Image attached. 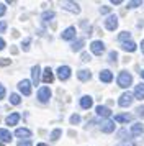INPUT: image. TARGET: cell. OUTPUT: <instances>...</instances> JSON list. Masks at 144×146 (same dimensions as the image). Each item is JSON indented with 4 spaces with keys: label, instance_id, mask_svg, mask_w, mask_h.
<instances>
[{
    "label": "cell",
    "instance_id": "cell-4",
    "mask_svg": "<svg viewBox=\"0 0 144 146\" xmlns=\"http://www.w3.org/2000/svg\"><path fill=\"white\" fill-rule=\"evenodd\" d=\"M18 89H20V92L23 94V95H31V82H30L28 79L20 80Z\"/></svg>",
    "mask_w": 144,
    "mask_h": 146
},
{
    "label": "cell",
    "instance_id": "cell-19",
    "mask_svg": "<svg viewBox=\"0 0 144 146\" xmlns=\"http://www.w3.org/2000/svg\"><path fill=\"white\" fill-rule=\"evenodd\" d=\"M92 105H93V100H92L90 95H84V97L80 99V107H82V108H90Z\"/></svg>",
    "mask_w": 144,
    "mask_h": 146
},
{
    "label": "cell",
    "instance_id": "cell-13",
    "mask_svg": "<svg viewBox=\"0 0 144 146\" xmlns=\"http://www.w3.org/2000/svg\"><path fill=\"white\" fill-rule=\"evenodd\" d=\"M95 112H97L98 117H105V118H108L111 115V110L108 107H103V105H98L97 108H95Z\"/></svg>",
    "mask_w": 144,
    "mask_h": 146
},
{
    "label": "cell",
    "instance_id": "cell-26",
    "mask_svg": "<svg viewBox=\"0 0 144 146\" xmlns=\"http://www.w3.org/2000/svg\"><path fill=\"white\" fill-rule=\"evenodd\" d=\"M10 104H12V105H20V104H21V99H20L18 94L13 92L12 95H10Z\"/></svg>",
    "mask_w": 144,
    "mask_h": 146
},
{
    "label": "cell",
    "instance_id": "cell-30",
    "mask_svg": "<svg viewBox=\"0 0 144 146\" xmlns=\"http://www.w3.org/2000/svg\"><path fill=\"white\" fill-rule=\"evenodd\" d=\"M79 121H80V117H79V115H72V117H71V123L77 125Z\"/></svg>",
    "mask_w": 144,
    "mask_h": 146
},
{
    "label": "cell",
    "instance_id": "cell-11",
    "mask_svg": "<svg viewBox=\"0 0 144 146\" xmlns=\"http://www.w3.org/2000/svg\"><path fill=\"white\" fill-rule=\"evenodd\" d=\"M15 136H17V138L31 139V131H30L28 128H17V131H15Z\"/></svg>",
    "mask_w": 144,
    "mask_h": 146
},
{
    "label": "cell",
    "instance_id": "cell-12",
    "mask_svg": "<svg viewBox=\"0 0 144 146\" xmlns=\"http://www.w3.org/2000/svg\"><path fill=\"white\" fill-rule=\"evenodd\" d=\"M100 80H102V82H105V84H110L111 80H113V74H111V71L103 69V71L100 72Z\"/></svg>",
    "mask_w": 144,
    "mask_h": 146
},
{
    "label": "cell",
    "instance_id": "cell-38",
    "mask_svg": "<svg viewBox=\"0 0 144 146\" xmlns=\"http://www.w3.org/2000/svg\"><path fill=\"white\" fill-rule=\"evenodd\" d=\"M5 5H3V3H0V17H3V13H5Z\"/></svg>",
    "mask_w": 144,
    "mask_h": 146
},
{
    "label": "cell",
    "instance_id": "cell-36",
    "mask_svg": "<svg viewBox=\"0 0 144 146\" xmlns=\"http://www.w3.org/2000/svg\"><path fill=\"white\" fill-rule=\"evenodd\" d=\"M10 64V59H0V66H8Z\"/></svg>",
    "mask_w": 144,
    "mask_h": 146
},
{
    "label": "cell",
    "instance_id": "cell-32",
    "mask_svg": "<svg viewBox=\"0 0 144 146\" xmlns=\"http://www.w3.org/2000/svg\"><path fill=\"white\" fill-rule=\"evenodd\" d=\"M31 41H30V38H26L23 43H21V46H23V51H28V44H30Z\"/></svg>",
    "mask_w": 144,
    "mask_h": 146
},
{
    "label": "cell",
    "instance_id": "cell-34",
    "mask_svg": "<svg viewBox=\"0 0 144 146\" xmlns=\"http://www.w3.org/2000/svg\"><path fill=\"white\" fill-rule=\"evenodd\" d=\"M116 58H118V53H116V51H111V53H110V61H111V62H115Z\"/></svg>",
    "mask_w": 144,
    "mask_h": 146
},
{
    "label": "cell",
    "instance_id": "cell-5",
    "mask_svg": "<svg viewBox=\"0 0 144 146\" xmlns=\"http://www.w3.org/2000/svg\"><path fill=\"white\" fill-rule=\"evenodd\" d=\"M90 51L95 54V56H100V54H103V51H105V44L102 41H92Z\"/></svg>",
    "mask_w": 144,
    "mask_h": 146
},
{
    "label": "cell",
    "instance_id": "cell-10",
    "mask_svg": "<svg viewBox=\"0 0 144 146\" xmlns=\"http://www.w3.org/2000/svg\"><path fill=\"white\" fill-rule=\"evenodd\" d=\"M75 38V28L74 27H69V28H65L64 31H62V40L65 41H71Z\"/></svg>",
    "mask_w": 144,
    "mask_h": 146
},
{
    "label": "cell",
    "instance_id": "cell-44",
    "mask_svg": "<svg viewBox=\"0 0 144 146\" xmlns=\"http://www.w3.org/2000/svg\"><path fill=\"white\" fill-rule=\"evenodd\" d=\"M36 146H48V145H46V143H38Z\"/></svg>",
    "mask_w": 144,
    "mask_h": 146
},
{
    "label": "cell",
    "instance_id": "cell-35",
    "mask_svg": "<svg viewBox=\"0 0 144 146\" xmlns=\"http://www.w3.org/2000/svg\"><path fill=\"white\" fill-rule=\"evenodd\" d=\"M7 30V23L5 21H0V33H2V31H5Z\"/></svg>",
    "mask_w": 144,
    "mask_h": 146
},
{
    "label": "cell",
    "instance_id": "cell-33",
    "mask_svg": "<svg viewBox=\"0 0 144 146\" xmlns=\"http://www.w3.org/2000/svg\"><path fill=\"white\" fill-rule=\"evenodd\" d=\"M33 143H31V139H25V141H20L18 143V146H31Z\"/></svg>",
    "mask_w": 144,
    "mask_h": 146
},
{
    "label": "cell",
    "instance_id": "cell-29",
    "mask_svg": "<svg viewBox=\"0 0 144 146\" xmlns=\"http://www.w3.org/2000/svg\"><path fill=\"white\" fill-rule=\"evenodd\" d=\"M139 5H141V0H136V2H129V3H128L129 8H136V7H139Z\"/></svg>",
    "mask_w": 144,
    "mask_h": 146
},
{
    "label": "cell",
    "instance_id": "cell-15",
    "mask_svg": "<svg viewBox=\"0 0 144 146\" xmlns=\"http://www.w3.org/2000/svg\"><path fill=\"white\" fill-rule=\"evenodd\" d=\"M39 72H41V67L39 66H33L31 67V76H33V86H38L39 82Z\"/></svg>",
    "mask_w": 144,
    "mask_h": 146
},
{
    "label": "cell",
    "instance_id": "cell-25",
    "mask_svg": "<svg viewBox=\"0 0 144 146\" xmlns=\"http://www.w3.org/2000/svg\"><path fill=\"white\" fill-rule=\"evenodd\" d=\"M118 40L121 41V43L131 41V33H128V31H121V33H120V36H118Z\"/></svg>",
    "mask_w": 144,
    "mask_h": 146
},
{
    "label": "cell",
    "instance_id": "cell-21",
    "mask_svg": "<svg viewBox=\"0 0 144 146\" xmlns=\"http://www.w3.org/2000/svg\"><path fill=\"white\" fill-rule=\"evenodd\" d=\"M77 77H79V80L85 82V80H89L92 77V74H90V71H87V69H80L77 72Z\"/></svg>",
    "mask_w": 144,
    "mask_h": 146
},
{
    "label": "cell",
    "instance_id": "cell-17",
    "mask_svg": "<svg viewBox=\"0 0 144 146\" xmlns=\"http://www.w3.org/2000/svg\"><path fill=\"white\" fill-rule=\"evenodd\" d=\"M143 133H144V126L141 123H134V125L131 126V136H139Z\"/></svg>",
    "mask_w": 144,
    "mask_h": 146
},
{
    "label": "cell",
    "instance_id": "cell-14",
    "mask_svg": "<svg viewBox=\"0 0 144 146\" xmlns=\"http://www.w3.org/2000/svg\"><path fill=\"white\" fill-rule=\"evenodd\" d=\"M10 143L12 141V133L5 130V128H0V143Z\"/></svg>",
    "mask_w": 144,
    "mask_h": 146
},
{
    "label": "cell",
    "instance_id": "cell-2",
    "mask_svg": "<svg viewBox=\"0 0 144 146\" xmlns=\"http://www.w3.org/2000/svg\"><path fill=\"white\" fill-rule=\"evenodd\" d=\"M51 99V90L49 87H39L38 89V100L41 104H48Z\"/></svg>",
    "mask_w": 144,
    "mask_h": 146
},
{
    "label": "cell",
    "instance_id": "cell-46",
    "mask_svg": "<svg viewBox=\"0 0 144 146\" xmlns=\"http://www.w3.org/2000/svg\"><path fill=\"white\" fill-rule=\"evenodd\" d=\"M141 77H143V79H144V69H143V71H141Z\"/></svg>",
    "mask_w": 144,
    "mask_h": 146
},
{
    "label": "cell",
    "instance_id": "cell-39",
    "mask_svg": "<svg viewBox=\"0 0 144 146\" xmlns=\"http://www.w3.org/2000/svg\"><path fill=\"white\" fill-rule=\"evenodd\" d=\"M82 61H85V62H87V61H90V56H89L87 53H84V54H82Z\"/></svg>",
    "mask_w": 144,
    "mask_h": 146
},
{
    "label": "cell",
    "instance_id": "cell-28",
    "mask_svg": "<svg viewBox=\"0 0 144 146\" xmlns=\"http://www.w3.org/2000/svg\"><path fill=\"white\" fill-rule=\"evenodd\" d=\"M61 133H62V131H61L59 128H56V130H52V133H51V139H52V141H56V139H57L59 136H61Z\"/></svg>",
    "mask_w": 144,
    "mask_h": 146
},
{
    "label": "cell",
    "instance_id": "cell-18",
    "mask_svg": "<svg viewBox=\"0 0 144 146\" xmlns=\"http://www.w3.org/2000/svg\"><path fill=\"white\" fill-rule=\"evenodd\" d=\"M52 80H54V76H52L51 67H46V69H44V72H43V82L49 84V82H52Z\"/></svg>",
    "mask_w": 144,
    "mask_h": 146
},
{
    "label": "cell",
    "instance_id": "cell-22",
    "mask_svg": "<svg viewBox=\"0 0 144 146\" xmlns=\"http://www.w3.org/2000/svg\"><path fill=\"white\" fill-rule=\"evenodd\" d=\"M121 48H123L124 51H128V53H133V51H136V43L134 41H126V43H121Z\"/></svg>",
    "mask_w": 144,
    "mask_h": 146
},
{
    "label": "cell",
    "instance_id": "cell-6",
    "mask_svg": "<svg viewBox=\"0 0 144 146\" xmlns=\"http://www.w3.org/2000/svg\"><path fill=\"white\" fill-rule=\"evenodd\" d=\"M71 72L72 71H71V67L69 66H61L57 69V77L61 80H67L69 77H71Z\"/></svg>",
    "mask_w": 144,
    "mask_h": 146
},
{
    "label": "cell",
    "instance_id": "cell-31",
    "mask_svg": "<svg viewBox=\"0 0 144 146\" xmlns=\"http://www.w3.org/2000/svg\"><path fill=\"white\" fill-rule=\"evenodd\" d=\"M5 94H7L5 87H3L2 84H0V100H3V99H5Z\"/></svg>",
    "mask_w": 144,
    "mask_h": 146
},
{
    "label": "cell",
    "instance_id": "cell-24",
    "mask_svg": "<svg viewBox=\"0 0 144 146\" xmlns=\"http://www.w3.org/2000/svg\"><path fill=\"white\" fill-rule=\"evenodd\" d=\"M84 40H77V41H74L72 43V51H80L82 48H84Z\"/></svg>",
    "mask_w": 144,
    "mask_h": 146
},
{
    "label": "cell",
    "instance_id": "cell-16",
    "mask_svg": "<svg viewBox=\"0 0 144 146\" xmlns=\"http://www.w3.org/2000/svg\"><path fill=\"white\" fill-rule=\"evenodd\" d=\"M131 120H133V115H129V113H120L115 117V121H118V123H128Z\"/></svg>",
    "mask_w": 144,
    "mask_h": 146
},
{
    "label": "cell",
    "instance_id": "cell-27",
    "mask_svg": "<svg viewBox=\"0 0 144 146\" xmlns=\"http://www.w3.org/2000/svg\"><path fill=\"white\" fill-rule=\"evenodd\" d=\"M54 17H56V13H54V12H44L41 18H43V21H51Z\"/></svg>",
    "mask_w": 144,
    "mask_h": 146
},
{
    "label": "cell",
    "instance_id": "cell-23",
    "mask_svg": "<svg viewBox=\"0 0 144 146\" xmlns=\"http://www.w3.org/2000/svg\"><path fill=\"white\" fill-rule=\"evenodd\" d=\"M18 121H20V115H18V113H12V115H8V117H7V125H10V126L17 125Z\"/></svg>",
    "mask_w": 144,
    "mask_h": 146
},
{
    "label": "cell",
    "instance_id": "cell-45",
    "mask_svg": "<svg viewBox=\"0 0 144 146\" xmlns=\"http://www.w3.org/2000/svg\"><path fill=\"white\" fill-rule=\"evenodd\" d=\"M118 146H131V145H128V143H121V145H118Z\"/></svg>",
    "mask_w": 144,
    "mask_h": 146
},
{
    "label": "cell",
    "instance_id": "cell-3",
    "mask_svg": "<svg viewBox=\"0 0 144 146\" xmlns=\"http://www.w3.org/2000/svg\"><path fill=\"white\" fill-rule=\"evenodd\" d=\"M105 28L110 30V31H115L118 28V17L116 15H110L106 20H105Z\"/></svg>",
    "mask_w": 144,
    "mask_h": 146
},
{
    "label": "cell",
    "instance_id": "cell-20",
    "mask_svg": "<svg viewBox=\"0 0 144 146\" xmlns=\"http://www.w3.org/2000/svg\"><path fill=\"white\" fill-rule=\"evenodd\" d=\"M134 97L137 100H143L144 99V84H137L134 87Z\"/></svg>",
    "mask_w": 144,
    "mask_h": 146
},
{
    "label": "cell",
    "instance_id": "cell-7",
    "mask_svg": "<svg viewBox=\"0 0 144 146\" xmlns=\"http://www.w3.org/2000/svg\"><path fill=\"white\" fill-rule=\"evenodd\" d=\"M131 102H133V94L124 92L123 95L120 97V100H118V105H120V107H129Z\"/></svg>",
    "mask_w": 144,
    "mask_h": 146
},
{
    "label": "cell",
    "instance_id": "cell-37",
    "mask_svg": "<svg viewBox=\"0 0 144 146\" xmlns=\"http://www.w3.org/2000/svg\"><path fill=\"white\" fill-rule=\"evenodd\" d=\"M136 112H137V115H139V117H144V107H139Z\"/></svg>",
    "mask_w": 144,
    "mask_h": 146
},
{
    "label": "cell",
    "instance_id": "cell-8",
    "mask_svg": "<svg viewBox=\"0 0 144 146\" xmlns=\"http://www.w3.org/2000/svg\"><path fill=\"white\" fill-rule=\"evenodd\" d=\"M62 7H64V10H67V12H72V13H80V7H79L75 2H64V3H62Z\"/></svg>",
    "mask_w": 144,
    "mask_h": 146
},
{
    "label": "cell",
    "instance_id": "cell-42",
    "mask_svg": "<svg viewBox=\"0 0 144 146\" xmlns=\"http://www.w3.org/2000/svg\"><path fill=\"white\" fill-rule=\"evenodd\" d=\"M111 3H113V5H120V3H121V0H113Z\"/></svg>",
    "mask_w": 144,
    "mask_h": 146
},
{
    "label": "cell",
    "instance_id": "cell-47",
    "mask_svg": "<svg viewBox=\"0 0 144 146\" xmlns=\"http://www.w3.org/2000/svg\"><path fill=\"white\" fill-rule=\"evenodd\" d=\"M0 146H3V143H0Z\"/></svg>",
    "mask_w": 144,
    "mask_h": 146
},
{
    "label": "cell",
    "instance_id": "cell-40",
    "mask_svg": "<svg viewBox=\"0 0 144 146\" xmlns=\"http://www.w3.org/2000/svg\"><path fill=\"white\" fill-rule=\"evenodd\" d=\"M100 12H102V13H108V12H110V7H102Z\"/></svg>",
    "mask_w": 144,
    "mask_h": 146
},
{
    "label": "cell",
    "instance_id": "cell-1",
    "mask_svg": "<svg viewBox=\"0 0 144 146\" xmlns=\"http://www.w3.org/2000/svg\"><path fill=\"white\" fill-rule=\"evenodd\" d=\"M131 82H133V76L129 72H126V71H121L120 76H118V86L126 89V87L131 86Z\"/></svg>",
    "mask_w": 144,
    "mask_h": 146
},
{
    "label": "cell",
    "instance_id": "cell-9",
    "mask_svg": "<svg viewBox=\"0 0 144 146\" xmlns=\"http://www.w3.org/2000/svg\"><path fill=\"white\" fill-rule=\"evenodd\" d=\"M102 131L103 133H113L115 131V121H111V120H105L102 121Z\"/></svg>",
    "mask_w": 144,
    "mask_h": 146
},
{
    "label": "cell",
    "instance_id": "cell-43",
    "mask_svg": "<svg viewBox=\"0 0 144 146\" xmlns=\"http://www.w3.org/2000/svg\"><path fill=\"white\" fill-rule=\"evenodd\" d=\"M141 51H143V53H144V40L141 41Z\"/></svg>",
    "mask_w": 144,
    "mask_h": 146
},
{
    "label": "cell",
    "instance_id": "cell-41",
    "mask_svg": "<svg viewBox=\"0 0 144 146\" xmlns=\"http://www.w3.org/2000/svg\"><path fill=\"white\" fill-rule=\"evenodd\" d=\"M3 48H5V40L0 38V49H3Z\"/></svg>",
    "mask_w": 144,
    "mask_h": 146
}]
</instances>
